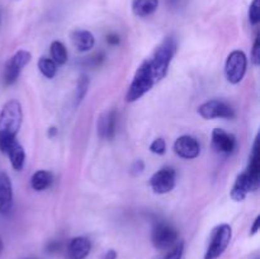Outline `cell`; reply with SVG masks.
<instances>
[{"label":"cell","instance_id":"cell-1","mask_svg":"<svg viewBox=\"0 0 260 259\" xmlns=\"http://www.w3.org/2000/svg\"><path fill=\"white\" fill-rule=\"evenodd\" d=\"M23 121L22 104L17 99H10L0 111V151L7 154L13 144L17 141Z\"/></svg>","mask_w":260,"mask_h":259},{"label":"cell","instance_id":"cell-2","mask_svg":"<svg viewBox=\"0 0 260 259\" xmlns=\"http://www.w3.org/2000/svg\"><path fill=\"white\" fill-rule=\"evenodd\" d=\"M175 52H177V40L172 36H168L155 48L152 55L147 58L156 83L167 76Z\"/></svg>","mask_w":260,"mask_h":259},{"label":"cell","instance_id":"cell-3","mask_svg":"<svg viewBox=\"0 0 260 259\" xmlns=\"http://www.w3.org/2000/svg\"><path fill=\"white\" fill-rule=\"evenodd\" d=\"M156 84L154 78V74H152L151 68H150V63L147 61V58L145 61H142L141 65L137 68L136 73H135L134 79H132L131 84H129L128 89H127V93L124 99L128 103L132 102H136L139 99H141L142 96L146 93H149L152 89V86Z\"/></svg>","mask_w":260,"mask_h":259},{"label":"cell","instance_id":"cell-4","mask_svg":"<svg viewBox=\"0 0 260 259\" xmlns=\"http://www.w3.org/2000/svg\"><path fill=\"white\" fill-rule=\"evenodd\" d=\"M231 238H233V229L229 223H220L216 226L210 235L207 249L203 259H218L228 246L230 245Z\"/></svg>","mask_w":260,"mask_h":259},{"label":"cell","instance_id":"cell-5","mask_svg":"<svg viewBox=\"0 0 260 259\" xmlns=\"http://www.w3.org/2000/svg\"><path fill=\"white\" fill-rule=\"evenodd\" d=\"M248 69V57L241 50L229 53L225 62V76L230 84H239L243 81Z\"/></svg>","mask_w":260,"mask_h":259},{"label":"cell","instance_id":"cell-6","mask_svg":"<svg viewBox=\"0 0 260 259\" xmlns=\"http://www.w3.org/2000/svg\"><path fill=\"white\" fill-rule=\"evenodd\" d=\"M179 239V233L168 222H157L151 231V243L159 250L172 249Z\"/></svg>","mask_w":260,"mask_h":259},{"label":"cell","instance_id":"cell-7","mask_svg":"<svg viewBox=\"0 0 260 259\" xmlns=\"http://www.w3.org/2000/svg\"><path fill=\"white\" fill-rule=\"evenodd\" d=\"M32 60V53L27 50H19L7 61L4 66V84L12 85L19 78L23 69Z\"/></svg>","mask_w":260,"mask_h":259},{"label":"cell","instance_id":"cell-8","mask_svg":"<svg viewBox=\"0 0 260 259\" xmlns=\"http://www.w3.org/2000/svg\"><path fill=\"white\" fill-rule=\"evenodd\" d=\"M198 114L205 119H233L235 118V109L225 101L211 99L198 107Z\"/></svg>","mask_w":260,"mask_h":259},{"label":"cell","instance_id":"cell-9","mask_svg":"<svg viewBox=\"0 0 260 259\" xmlns=\"http://www.w3.org/2000/svg\"><path fill=\"white\" fill-rule=\"evenodd\" d=\"M177 183V173L173 168L165 167L157 170L150 178V187L156 195H165L174 189Z\"/></svg>","mask_w":260,"mask_h":259},{"label":"cell","instance_id":"cell-10","mask_svg":"<svg viewBox=\"0 0 260 259\" xmlns=\"http://www.w3.org/2000/svg\"><path fill=\"white\" fill-rule=\"evenodd\" d=\"M211 144H212V149L216 152L222 155L233 154L238 146L235 135L229 134L223 128L213 130L212 136H211Z\"/></svg>","mask_w":260,"mask_h":259},{"label":"cell","instance_id":"cell-11","mask_svg":"<svg viewBox=\"0 0 260 259\" xmlns=\"http://www.w3.org/2000/svg\"><path fill=\"white\" fill-rule=\"evenodd\" d=\"M174 152L182 159H196L201 152L200 142L190 135H183L175 140Z\"/></svg>","mask_w":260,"mask_h":259},{"label":"cell","instance_id":"cell-12","mask_svg":"<svg viewBox=\"0 0 260 259\" xmlns=\"http://www.w3.org/2000/svg\"><path fill=\"white\" fill-rule=\"evenodd\" d=\"M246 175L250 179L251 184L254 185L255 190H258L260 185V147H259V137H255L251 149V154L249 156V163L246 169L244 170Z\"/></svg>","mask_w":260,"mask_h":259},{"label":"cell","instance_id":"cell-13","mask_svg":"<svg viewBox=\"0 0 260 259\" xmlns=\"http://www.w3.org/2000/svg\"><path fill=\"white\" fill-rule=\"evenodd\" d=\"M98 135L104 140H113L117 128V112L114 109L101 114L96 123Z\"/></svg>","mask_w":260,"mask_h":259},{"label":"cell","instance_id":"cell-14","mask_svg":"<svg viewBox=\"0 0 260 259\" xmlns=\"http://www.w3.org/2000/svg\"><path fill=\"white\" fill-rule=\"evenodd\" d=\"M13 207V185L5 172L0 173V213L7 215Z\"/></svg>","mask_w":260,"mask_h":259},{"label":"cell","instance_id":"cell-15","mask_svg":"<svg viewBox=\"0 0 260 259\" xmlns=\"http://www.w3.org/2000/svg\"><path fill=\"white\" fill-rule=\"evenodd\" d=\"M91 251V241L85 236L73 238L68 244V259H85Z\"/></svg>","mask_w":260,"mask_h":259},{"label":"cell","instance_id":"cell-16","mask_svg":"<svg viewBox=\"0 0 260 259\" xmlns=\"http://www.w3.org/2000/svg\"><path fill=\"white\" fill-rule=\"evenodd\" d=\"M255 192V188L251 184L250 179L246 175L245 172L240 173V174L236 177L235 183H234L233 188L230 190V197L231 200H234L235 202H241L246 198L248 193Z\"/></svg>","mask_w":260,"mask_h":259},{"label":"cell","instance_id":"cell-17","mask_svg":"<svg viewBox=\"0 0 260 259\" xmlns=\"http://www.w3.org/2000/svg\"><path fill=\"white\" fill-rule=\"evenodd\" d=\"M70 37L74 47L80 52H88L95 45V38L90 30L75 29L71 32Z\"/></svg>","mask_w":260,"mask_h":259},{"label":"cell","instance_id":"cell-18","mask_svg":"<svg viewBox=\"0 0 260 259\" xmlns=\"http://www.w3.org/2000/svg\"><path fill=\"white\" fill-rule=\"evenodd\" d=\"M159 7V0H132V12L136 17L146 18L154 14Z\"/></svg>","mask_w":260,"mask_h":259},{"label":"cell","instance_id":"cell-19","mask_svg":"<svg viewBox=\"0 0 260 259\" xmlns=\"http://www.w3.org/2000/svg\"><path fill=\"white\" fill-rule=\"evenodd\" d=\"M7 155L9 156L10 164H12L13 169L17 170V172H20L24 167V160H25V152L24 149H23L22 145L17 141L10 146V149L8 150Z\"/></svg>","mask_w":260,"mask_h":259},{"label":"cell","instance_id":"cell-20","mask_svg":"<svg viewBox=\"0 0 260 259\" xmlns=\"http://www.w3.org/2000/svg\"><path fill=\"white\" fill-rule=\"evenodd\" d=\"M52 183V174L47 170H37L30 178V187L37 192L47 189Z\"/></svg>","mask_w":260,"mask_h":259},{"label":"cell","instance_id":"cell-21","mask_svg":"<svg viewBox=\"0 0 260 259\" xmlns=\"http://www.w3.org/2000/svg\"><path fill=\"white\" fill-rule=\"evenodd\" d=\"M51 58L56 65H63L68 61V50L61 41H53L50 46Z\"/></svg>","mask_w":260,"mask_h":259},{"label":"cell","instance_id":"cell-22","mask_svg":"<svg viewBox=\"0 0 260 259\" xmlns=\"http://www.w3.org/2000/svg\"><path fill=\"white\" fill-rule=\"evenodd\" d=\"M38 69H40L41 74L47 79H53L57 73V65L55 63V61L52 58L45 57V56L38 60Z\"/></svg>","mask_w":260,"mask_h":259},{"label":"cell","instance_id":"cell-23","mask_svg":"<svg viewBox=\"0 0 260 259\" xmlns=\"http://www.w3.org/2000/svg\"><path fill=\"white\" fill-rule=\"evenodd\" d=\"M89 78L85 74H81L78 79V84H76V93H75V104H80L83 102V99L85 98L86 93H88L89 89Z\"/></svg>","mask_w":260,"mask_h":259},{"label":"cell","instance_id":"cell-24","mask_svg":"<svg viewBox=\"0 0 260 259\" xmlns=\"http://www.w3.org/2000/svg\"><path fill=\"white\" fill-rule=\"evenodd\" d=\"M249 22L251 25H258L260 22V0H253L249 5Z\"/></svg>","mask_w":260,"mask_h":259},{"label":"cell","instance_id":"cell-25","mask_svg":"<svg viewBox=\"0 0 260 259\" xmlns=\"http://www.w3.org/2000/svg\"><path fill=\"white\" fill-rule=\"evenodd\" d=\"M150 151L156 155H164L167 151V142L164 139H155L150 145Z\"/></svg>","mask_w":260,"mask_h":259},{"label":"cell","instance_id":"cell-26","mask_svg":"<svg viewBox=\"0 0 260 259\" xmlns=\"http://www.w3.org/2000/svg\"><path fill=\"white\" fill-rule=\"evenodd\" d=\"M183 253H184V243L183 241H178L172 249H170L169 253L167 254L164 259H182Z\"/></svg>","mask_w":260,"mask_h":259},{"label":"cell","instance_id":"cell-27","mask_svg":"<svg viewBox=\"0 0 260 259\" xmlns=\"http://www.w3.org/2000/svg\"><path fill=\"white\" fill-rule=\"evenodd\" d=\"M251 62H253V65L256 66V68L260 65V37H259V35L255 37L253 48H251Z\"/></svg>","mask_w":260,"mask_h":259},{"label":"cell","instance_id":"cell-28","mask_svg":"<svg viewBox=\"0 0 260 259\" xmlns=\"http://www.w3.org/2000/svg\"><path fill=\"white\" fill-rule=\"evenodd\" d=\"M144 170H145V163L142 161L141 159H139V160H136L134 164H132L129 173H131L132 175H139V174H141Z\"/></svg>","mask_w":260,"mask_h":259},{"label":"cell","instance_id":"cell-29","mask_svg":"<svg viewBox=\"0 0 260 259\" xmlns=\"http://www.w3.org/2000/svg\"><path fill=\"white\" fill-rule=\"evenodd\" d=\"M119 42H121V40H119V36L114 35V33H111V35L107 36V43H108V45L117 46V45H119Z\"/></svg>","mask_w":260,"mask_h":259},{"label":"cell","instance_id":"cell-30","mask_svg":"<svg viewBox=\"0 0 260 259\" xmlns=\"http://www.w3.org/2000/svg\"><path fill=\"white\" fill-rule=\"evenodd\" d=\"M259 228H260V216H256L255 220H254V222H253V225H251V228H250V235L254 236L255 234H258Z\"/></svg>","mask_w":260,"mask_h":259},{"label":"cell","instance_id":"cell-31","mask_svg":"<svg viewBox=\"0 0 260 259\" xmlns=\"http://www.w3.org/2000/svg\"><path fill=\"white\" fill-rule=\"evenodd\" d=\"M103 259H117V251L113 250V249L106 251V254L103 255Z\"/></svg>","mask_w":260,"mask_h":259},{"label":"cell","instance_id":"cell-32","mask_svg":"<svg viewBox=\"0 0 260 259\" xmlns=\"http://www.w3.org/2000/svg\"><path fill=\"white\" fill-rule=\"evenodd\" d=\"M58 134V131H57V127H50V128H48V131H47V135H48V137H51V139H52V137H55L56 135Z\"/></svg>","mask_w":260,"mask_h":259},{"label":"cell","instance_id":"cell-33","mask_svg":"<svg viewBox=\"0 0 260 259\" xmlns=\"http://www.w3.org/2000/svg\"><path fill=\"white\" fill-rule=\"evenodd\" d=\"M168 2V4H170V5H177L178 3H179V0H167Z\"/></svg>","mask_w":260,"mask_h":259},{"label":"cell","instance_id":"cell-34","mask_svg":"<svg viewBox=\"0 0 260 259\" xmlns=\"http://www.w3.org/2000/svg\"><path fill=\"white\" fill-rule=\"evenodd\" d=\"M28 259H32V258H28Z\"/></svg>","mask_w":260,"mask_h":259}]
</instances>
